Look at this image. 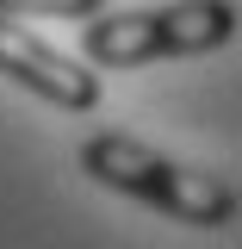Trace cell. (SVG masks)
Instances as JSON below:
<instances>
[{
    "instance_id": "6da1fadb",
    "label": "cell",
    "mask_w": 242,
    "mask_h": 249,
    "mask_svg": "<svg viewBox=\"0 0 242 249\" xmlns=\"http://www.w3.org/2000/svg\"><path fill=\"white\" fill-rule=\"evenodd\" d=\"M81 175H93L112 193H130L155 212H168L174 224H199V231H217V224H236V187L217 181V175H199V168H180L161 150L124 137V131H99L81 143Z\"/></svg>"
},
{
    "instance_id": "7a4b0ae2",
    "label": "cell",
    "mask_w": 242,
    "mask_h": 249,
    "mask_svg": "<svg viewBox=\"0 0 242 249\" xmlns=\"http://www.w3.org/2000/svg\"><path fill=\"white\" fill-rule=\"evenodd\" d=\"M236 37V6L230 0H180V6H149V13H106L87 25V56L99 69H137V62L168 56H205Z\"/></svg>"
},
{
    "instance_id": "3957f363",
    "label": "cell",
    "mask_w": 242,
    "mask_h": 249,
    "mask_svg": "<svg viewBox=\"0 0 242 249\" xmlns=\"http://www.w3.org/2000/svg\"><path fill=\"white\" fill-rule=\"evenodd\" d=\"M0 75L31 88L37 100L62 106V112H93L99 106V75L81 69L75 56H62L56 44H44L31 25H19V13H0Z\"/></svg>"
},
{
    "instance_id": "277c9868",
    "label": "cell",
    "mask_w": 242,
    "mask_h": 249,
    "mask_svg": "<svg viewBox=\"0 0 242 249\" xmlns=\"http://www.w3.org/2000/svg\"><path fill=\"white\" fill-rule=\"evenodd\" d=\"M106 0H0V13H50V19H93Z\"/></svg>"
}]
</instances>
